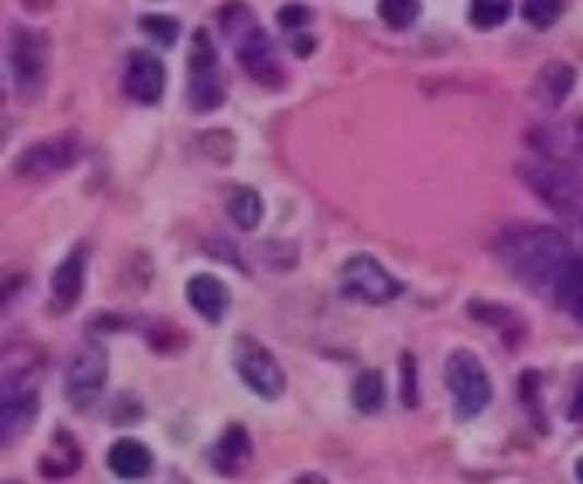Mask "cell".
<instances>
[{
    "instance_id": "obj_17",
    "label": "cell",
    "mask_w": 583,
    "mask_h": 484,
    "mask_svg": "<svg viewBox=\"0 0 583 484\" xmlns=\"http://www.w3.org/2000/svg\"><path fill=\"white\" fill-rule=\"evenodd\" d=\"M248 456H251V436H248L246 427L234 422L211 450V462L219 473H237Z\"/></svg>"
},
{
    "instance_id": "obj_9",
    "label": "cell",
    "mask_w": 583,
    "mask_h": 484,
    "mask_svg": "<svg viewBox=\"0 0 583 484\" xmlns=\"http://www.w3.org/2000/svg\"><path fill=\"white\" fill-rule=\"evenodd\" d=\"M168 72L166 63L145 49H134L126 60L123 72V88L131 101L140 103V106H157L166 94Z\"/></svg>"
},
{
    "instance_id": "obj_16",
    "label": "cell",
    "mask_w": 583,
    "mask_h": 484,
    "mask_svg": "<svg viewBox=\"0 0 583 484\" xmlns=\"http://www.w3.org/2000/svg\"><path fill=\"white\" fill-rule=\"evenodd\" d=\"M225 214L239 232H257L265 217L262 194L251 186H230L228 197H225Z\"/></svg>"
},
{
    "instance_id": "obj_32",
    "label": "cell",
    "mask_w": 583,
    "mask_h": 484,
    "mask_svg": "<svg viewBox=\"0 0 583 484\" xmlns=\"http://www.w3.org/2000/svg\"><path fill=\"white\" fill-rule=\"evenodd\" d=\"M296 482H324V476H299Z\"/></svg>"
},
{
    "instance_id": "obj_15",
    "label": "cell",
    "mask_w": 583,
    "mask_h": 484,
    "mask_svg": "<svg viewBox=\"0 0 583 484\" xmlns=\"http://www.w3.org/2000/svg\"><path fill=\"white\" fill-rule=\"evenodd\" d=\"M575 83H578L575 66L563 63V60H549V63L538 72V78H535L533 97L540 103V106L555 109V106H561L569 94H572Z\"/></svg>"
},
{
    "instance_id": "obj_23",
    "label": "cell",
    "mask_w": 583,
    "mask_h": 484,
    "mask_svg": "<svg viewBox=\"0 0 583 484\" xmlns=\"http://www.w3.org/2000/svg\"><path fill=\"white\" fill-rule=\"evenodd\" d=\"M418 15H421L418 0H379V17L388 23L390 29H411L413 23L418 21Z\"/></svg>"
},
{
    "instance_id": "obj_2",
    "label": "cell",
    "mask_w": 583,
    "mask_h": 484,
    "mask_svg": "<svg viewBox=\"0 0 583 484\" xmlns=\"http://www.w3.org/2000/svg\"><path fill=\"white\" fill-rule=\"evenodd\" d=\"M219 29L228 37V44L234 46V55H237L239 66H242L257 83H262V86L267 88L282 86L285 72H282V63L279 58H276L274 40L262 29L251 7L234 0V3L219 9Z\"/></svg>"
},
{
    "instance_id": "obj_5",
    "label": "cell",
    "mask_w": 583,
    "mask_h": 484,
    "mask_svg": "<svg viewBox=\"0 0 583 484\" xmlns=\"http://www.w3.org/2000/svg\"><path fill=\"white\" fill-rule=\"evenodd\" d=\"M9 74L21 101H35L49 78V35L17 26L9 44Z\"/></svg>"
},
{
    "instance_id": "obj_20",
    "label": "cell",
    "mask_w": 583,
    "mask_h": 484,
    "mask_svg": "<svg viewBox=\"0 0 583 484\" xmlns=\"http://www.w3.org/2000/svg\"><path fill=\"white\" fill-rule=\"evenodd\" d=\"M384 399H388V388H384L382 370H361L356 376L354 388H350V402H354L356 411L365 413V416H373L384 408Z\"/></svg>"
},
{
    "instance_id": "obj_18",
    "label": "cell",
    "mask_w": 583,
    "mask_h": 484,
    "mask_svg": "<svg viewBox=\"0 0 583 484\" xmlns=\"http://www.w3.org/2000/svg\"><path fill=\"white\" fill-rule=\"evenodd\" d=\"M469 317L478 319V322H484V326L496 328L498 337H504L510 345H515L519 340H524V322H521L519 317H515V311L512 308H504V305H496V303H487V299H469L467 305Z\"/></svg>"
},
{
    "instance_id": "obj_21",
    "label": "cell",
    "mask_w": 583,
    "mask_h": 484,
    "mask_svg": "<svg viewBox=\"0 0 583 484\" xmlns=\"http://www.w3.org/2000/svg\"><path fill=\"white\" fill-rule=\"evenodd\" d=\"M555 297H558V303L567 308V314H572V317H575L583 326V260L581 257L572 262V268H569L567 276H563L561 285H558V291H555Z\"/></svg>"
},
{
    "instance_id": "obj_10",
    "label": "cell",
    "mask_w": 583,
    "mask_h": 484,
    "mask_svg": "<svg viewBox=\"0 0 583 484\" xmlns=\"http://www.w3.org/2000/svg\"><path fill=\"white\" fill-rule=\"evenodd\" d=\"M40 411V393L37 385H9L3 388L0 402V445L12 448L21 436L32 430Z\"/></svg>"
},
{
    "instance_id": "obj_14",
    "label": "cell",
    "mask_w": 583,
    "mask_h": 484,
    "mask_svg": "<svg viewBox=\"0 0 583 484\" xmlns=\"http://www.w3.org/2000/svg\"><path fill=\"white\" fill-rule=\"evenodd\" d=\"M106 464L117 479L134 482V479H143L152 473L154 453L148 450V445H143V441L138 439H117L115 445L108 448Z\"/></svg>"
},
{
    "instance_id": "obj_8",
    "label": "cell",
    "mask_w": 583,
    "mask_h": 484,
    "mask_svg": "<svg viewBox=\"0 0 583 484\" xmlns=\"http://www.w3.org/2000/svg\"><path fill=\"white\" fill-rule=\"evenodd\" d=\"M338 280L345 294L368 305H388L404 294L402 282L390 274L373 253H354L338 271Z\"/></svg>"
},
{
    "instance_id": "obj_26",
    "label": "cell",
    "mask_w": 583,
    "mask_h": 484,
    "mask_svg": "<svg viewBox=\"0 0 583 484\" xmlns=\"http://www.w3.org/2000/svg\"><path fill=\"white\" fill-rule=\"evenodd\" d=\"M140 29L152 37L154 44L166 46V49H171L177 44V37H180V23L174 21L171 15H145L140 21Z\"/></svg>"
},
{
    "instance_id": "obj_12",
    "label": "cell",
    "mask_w": 583,
    "mask_h": 484,
    "mask_svg": "<svg viewBox=\"0 0 583 484\" xmlns=\"http://www.w3.org/2000/svg\"><path fill=\"white\" fill-rule=\"evenodd\" d=\"M186 297L188 305H191L205 322H214V326L216 322H223V317L230 308L228 285L216 274H209V271H202V274H194L188 280Z\"/></svg>"
},
{
    "instance_id": "obj_3",
    "label": "cell",
    "mask_w": 583,
    "mask_h": 484,
    "mask_svg": "<svg viewBox=\"0 0 583 484\" xmlns=\"http://www.w3.org/2000/svg\"><path fill=\"white\" fill-rule=\"evenodd\" d=\"M444 385L453 397V413L459 422L478 420L492 402V379L473 351H453L447 356Z\"/></svg>"
},
{
    "instance_id": "obj_1",
    "label": "cell",
    "mask_w": 583,
    "mask_h": 484,
    "mask_svg": "<svg viewBox=\"0 0 583 484\" xmlns=\"http://www.w3.org/2000/svg\"><path fill=\"white\" fill-rule=\"evenodd\" d=\"M492 253L515 280L524 282L535 294L540 291L555 294L572 262L578 260L567 234L547 225H512L498 234Z\"/></svg>"
},
{
    "instance_id": "obj_4",
    "label": "cell",
    "mask_w": 583,
    "mask_h": 484,
    "mask_svg": "<svg viewBox=\"0 0 583 484\" xmlns=\"http://www.w3.org/2000/svg\"><path fill=\"white\" fill-rule=\"evenodd\" d=\"M230 362L246 388H251L265 402H276L288 388V376L282 370L274 351H267L251 333H239L237 340L230 342Z\"/></svg>"
},
{
    "instance_id": "obj_6",
    "label": "cell",
    "mask_w": 583,
    "mask_h": 484,
    "mask_svg": "<svg viewBox=\"0 0 583 484\" xmlns=\"http://www.w3.org/2000/svg\"><path fill=\"white\" fill-rule=\"evenodd\" d=\"M108 382V351L100 342L86 340L66 365L63 397L74 411L86 413L100 402Z\"/></svg>"
},
{
    "instance_id": "obj_22",
    "label": "cell",
    "mask_w": 583,
    "mask_h": 484,
    "mask_svg": "<svg viewBox=\"0 0 583 484\" xmlns=\"http://www.w3.org/2000/svg\"><path fill=\"white\" fill-rule=\"evenodd\" d=\"M512 15V0H469V23L476 29H498Z\"/></svg>"
},
{
    "instance_id": "obj_30",
    "label": "cell",
    "mask_w": 583,
    "mask_h": 484,
    "mask_svg": "<svg viewBox=\"0 0 583 484\" xmlns=\"http://www.w3.org/2000/svg\"><path fill=\"white\" fill-rule=\"evenodd\" d=\"M290 49H294L296 55H299V58H308L310 51L317 49V37H313V35H299V32H296Z\"/></svg>"
},
{
    "instance_id": "obj_31",
    "label": "cell",
    "mask_w": 583,
    "mask_h": 484,
    "mask_svg": "<svg viewBox=\"0 0 583 484\" xmlns=\"http://www.w3.org/2000/svg\"><path fill=\"white\" fill-rule=\"evenodd\" d=\"M569 420L583 422V379L575 385V393H572V405H569Z\"/></svg>"
},
{
    "instance_id": "obj_7",
    "label": "cell",
    "mask_w": 583,
    "mask_h": 484,
    "mask_svg": "<svg viewBox=\"0 0 583 484\" xmlns=\"http://www.w3.org/2000/svg\"><path fill=\"white\" fill-rule=\"evenodd\" d=\"M80 157H83V138L78 131H60L55 138L37 140L29 149H23L12 163V172L21 180H46L78 166Z\"/></svg>"
},
{
    "instance_id": "obj_24",
    "label": "cell",
    "mask_w": 583,
    "mask_h": 484,
    "mask_svg": "<svg viewBox=\"0 0 583 484\" xmlns=\"http://www.w3.org/2000/svg\"><path fill=\"white\" fill-rule=\"evenodd\" d=\"M519 393L524 408L533 416L535 427H538L540 434H549V422L540 416V374L538 370H524L519 376Z\"/></svg>"
},
{
    "instance_id": "obj_27",
    "label": "cell",
    "mask_w": 583,
    "mask_h": 484,
    "mask_svg": "<svg viewBox=\"0 0 583 484\" xmlns=\"http://www.w3.org/2000/svg\"><path fill=\"white\" fill-rule=\"evenodd\" d=\"M143 416H145L143 402H140L134 393H120V397L111 402V408H108V422H111V425H117V427L138 425Z\"/></svg>"
},
{
    "instance_id": "obj_25",
    "label": "cell",
    "mask_w": 583,
    "mask_h": 484,
    "mask_svg": "<svg viewBox=\"0 0 583 484\" xmlns=\"http://www.w3.org/2000/svg\"><path fill=\"white\" fill-rule=\"evenodd\" d=\"M521 15L524 21L533 26V29H549L555 23L561 21L563 15V0H524L521 7Z\"/></svg>"
},
{
    "instance_id": "obj_33",
    "label": "cell",
    "mask_w": 583,
    "mask_h": 484,
    "mask_svg": "<svg viewBox=\"0 0 583 484\" xmlns=\"http://www.w3.org/2000/svg\"><path fill=\"white\" fill-rule=\"evenodd\" d=\"M575 473H578V479H581V482H583V456L575 462Z\"/></svg>"
},
{
    "instance_id": "obj_11",
    "label": "cell",
    "mask_w": 583,
    "mask_h": 484,
    "mask_svg": "<svg viewBox=\"0 0 583 484\" xmlns=\"http://www.w3.org/2000/svg\"><path fill=\"white\" fill-rule=\"evenodd\" d=\"M86 288V246H78L60 260L49 282V308L55 314H69Z\"/></svg>"
},
{
    "instance_id": "obj_28",
    "label": "cell",
    "mask_w": 583,
    "mask_h": 484,
    "mask_svg": "<svg viewBox=\"0 0 583 484\" xmlns=\"http://www.w3.org/2000/svg\"><path fill=\"white\" fill-rule=\"evenodd\" d=\"M398 393H402V405L404 408H418V365L416 356L411 351H404L402 359H398Z\"/></svg>"
},
{
    "instance_id": "obj_13",
    "label": "cell",
    "mask_w": 583,
    "mask_h": 484,
    "mask_svg": "<svg viewBox=\"0 0 583 484\" xmlns=\"http://www.w3.org/2000/svg\"><path fill=\"white\" fill-rule=\"evenodd\" d=\"M83 464V450H80V441L74 439L72 430L58 427L51 434L49 448L40 456V476L46 479H66L74 476Z\"/></svg>"
},
{
    "instance_id": "obj_29",
    "label": "cell",
    "mask_w": 583,
    "mask_h": 484,
    "mask_svg": "<svg viewBox=\"0 0 583 484\" xmlns=\"http://www.w3.org/2000/svg\"><path fill=\"white\" fill-rule=\"evenodd\" d=\"M313 21V12H310L305 3H288V7L279 9V26L288 32L305 29L308 23Z\"/></svg>"
},
{
    "instance_id": "obj_19",
    "label": "cell",
    "mask_w": 583,
    "mask_h": 484,
    "mask_svg": "<svg viewBox=\"0 0 583 484\" xmlns=\"http://www.w3.org/2000/svg\"><path fill=\"white\" fill-rule=\"evenodd\" d=\"M225 103L219 72H188V106L194 115H211Z\"/></svg>"
}]
</instances>
